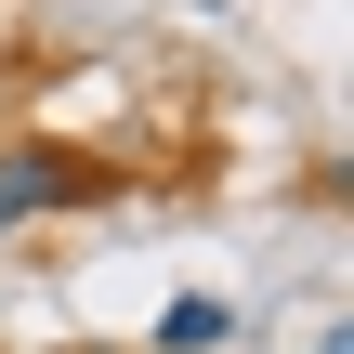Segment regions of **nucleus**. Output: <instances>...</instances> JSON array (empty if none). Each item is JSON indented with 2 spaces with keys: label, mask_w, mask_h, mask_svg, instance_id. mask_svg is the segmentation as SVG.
Masks as SVG:
<instances>
[{
  "label": "nucleus",
  "mask_w": 354,
  "mask_h": 354,
  "mask_svg": "<svg viewBox=\"0 0 354 354\" xmlns=\"http://www.w3.org/2000/svg\"><path fill=\"white\" fill-rule=\"evenodd\" d=\"M223 342V302H171V315H158V354H210Z\"/></svg>",
  "instance_id": "f03ea898"
},
{
  "label": "nucleus",
  "mask_w": 354,
  "mask_h": 354,
  "mask_svg": "<svg viewBox=\"0 0 354 354\" xmlns=\"http://www.w3.org/2000/svg\"><path fill=\"white\" fill-rule=\"evenodd\" d=\"M105 171L79 145H0V223H39V210H92Z\"/></svg>",
  "instance_id": "f257e3e1"
}]
</instances>
